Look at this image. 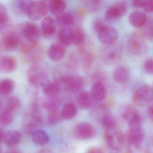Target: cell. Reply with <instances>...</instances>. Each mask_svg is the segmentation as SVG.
I'll use <instances>...</instances> for the list:
<instances>
[{
    "mask_svg": "<svg viewBox=\"0 0 153 153\" xmlns=\"http://www.w3.org/2000/svg\"><path fill=\"white\" fill-rule=\"evenodd\" d=\"M128 10V5L126 2H117L106 10L104 13V19L108 22L117 20L126 15Z\"/></svg>",
    "mask_w": 153,
    "mask_h": 153,
    "instance_id": "8",
    "label": "cell"
},
{
    "mask_svg": "<svg viewBox=\"0 0 153 153\" xmlns=\"http://www.w3.org/2000/svg\"><path fill=\"white\" fill-rule=\"evenodd\" d=\"M0 153H1V148H0Z\"/></svg>",
    "mask_w": 153,
    "mask_h": 153,
    "instance_id": "55",
    "label": "cell"
},
{
    "mask_svg": "<svg viewBox=\"0 0 153 153\" xmlns=\"http://www.w3.org/2000/svg\"><path fill=\"white\" fill-rule=\"evenodd\" d=\"M8 22V15L7 10L4 5L0 4V31L4 29Z\"/></svg>",
    "mask_w": 153,
    "mask_h": 153,
    "instance_id": "40",
    "label": "cell"
},
{
    "mask_svg": "<svg viewBox=\"0 0 153 153\" xmlns=\"http://www.w3.org/2000/svg\"><path fill=\"white\" fill-rule=\"evenodd\" d=\"M94 101L91 93L85 91L79 93L76 97L77 105L83 110L91 108L93 104Z\"/></svg>",
    "mask_w": 153,
    "mask_h": 153,
    "instance_id": "24",
    "label": "cell"
},
{
    "mask_svg": "<svg viewBox=\"0 0 153 153\" xmlns=\"http://www.w3.org/2000/svg\"><path fill=\"white\" fill-rule=\"evenodd\" d=\"M56 22L50 16L44 17L41 23V32L45 37H51L56 31Z\"/></svg>",
    "mask_w": 153,
    "mask_h": 153,
    "instance_id": "18",
    "label": "cell"
},
{
    "mask_svg": "<svg viewBox=\"0 0 153 153\" xmlns=\"http://www.w3.org/2000/svg\"><path fill=\"white\" fill-rule=\"evenodd\" d=\"M66 52L65 47L57 42L49 46L48 49L47 55L51 61L59 62L64 58Z\"/></svg>",
    "mask_w": 153,
    "mask_h": 153,
    "instance_id": "14",
    "label": "cell"
},
{
    "mask_svg": "<svg viewBox=\"0 0 153 153\" xmlns=\"http://www.w3.org/2000/svg\"><path fill=\"white\" fill-rule=\"evenodd\" d=\"M135 105L140 107L150 106L153 103V88L149 85H144L134 91L132 97Z\"/></svg>",
    "mask_w": 153,
    "mask_h": 153,
    "instance_id": "5",
    "label": "cell"
},
{
    "mask_svg": "<svg viewBox=\"0 0 153 153\" xmlns=\"http://www.w3.org/2000/svg\"><path fill=\"white\" fill-rule=\"evenodd\" d=\"M95 130L93 126L88 122L78 123L73 130V135L76 140H86L93 137Z\"/></svg>",
    "mask_w": 153,
    "mask_h": 153,
    "instance_id": "10",
    "label": "cell"
},
{
    "mask_svg": "<svg viewBox=\"0 0 153 153\" xmlns=\"http://www.w3.org/2000/svg\"><path fill=\"white\" fill-rule=\"evenodd\" d=\"M32 142L37 146H43L48 143L49 137L45 130L37 129L31 135Z\"/></svg>",
    "mask_w": 153,
    "mask_h": 153,
    "instance_id": "29",
    "label": "cell"
},
{
    "mask_svg": "<svg viewBox=\"0 0 153 153\" xmlns=\"http://www.w3.org/2000/svg\"><path fill=\"white\" fill-rule=\"evenodd\" d=\"M147 19V15L145 13L141 11L135 10L129 14L128 21L131 26L139 29L144 25Z\"/></svg>",
    "mask_w": 153,
    "mask_h": 153,
    "instance_id": "21",
    "label": "cell"
},
{
    "mask_svg": "<svg viewBox=\"0 0 153 153\" xmlns=\"http://www.w3.org/2000/svg\"><path fill=\"white\" fill-rule=\"evenodd\" d=\"M33 120V119H32ZM38 125V124L35 122L34 120L29 121L24 126V131L27 134L31 135L37 130Z\"/></svg>",
    "mask_w": 153,
    "mask_h": 153,
    "instance_id": "44",
    "label": "cell"
},
{
    "mask_svg": "<svg viewBox=\"0 0 153 153\" xmlns=\"http://www.w3.org/2000/svg\"><path fill=\"white\" fill-rule=\"evenodd\" d=\"M126 136L130 153L138 152L145 137V132L142 125L129 127Z\"/></svg>",
    "mask_w": 153,
    "mask_h": 153,
    "instance_id": "3",
    "label": "cell"
},
{
    "mask_svg": "<svg viewBox=\"0 0 153 153\" xmlns=\"http://www.w3.org/2000/svg\"><path fill=\"white\" fill-rule=\"evenodd\" d=\"M33 2L29 0L15 1L13 4V7L18 12L27 15Z\"/></svg>",
    "mask_w": 153,
    "mask_h": 153,
    "instance_id": "35",
    "label": "cell"
},
{
    "mask_svg": "<svg viewBox=\"0 0 153 153\" xmlns=\"http://www.w3.org/2000/svg\"><path fill=\"white\" fill-rule=\"evenodd\" d=\"M143 67L147 73L153 75V58H148L146 60Z\"/></svg>",
    "mask_w": 153,
    "mask_h": 153,
    "instance_id": "46",
    "label": "cell"
},
{
    "mask_svg": "<svg viewBox=\"0 0 153 153\" xmlns=\"http://www.w3.org/2000/svg\"><path fill=\"white\" fill-rule=\"evenodd\" d=\"M37 153H53L52 150L48 148H45L40 150Z\"/></svg>",
    "mask_w": 153,
    "mask_h": 153,
    "instance_id": "52",
    "label": "cell"
},
{
    "mask_svg": "<svg viewBox=\"0 0 153 153\" xmlns=\"http://www.w3.org/2000/svg\"><path fill=\"white\" fill-rule=\"evenodd\" d=\"M120 114L122 118L128 122L140 113L134 106L130 104H125L121 107Z\"/></svg>",
    "mask_w": 153,
    "mask_h": 153,
    "instance_id": "32",
    "label": "cell"
},
{
    "mask_svg": "<svg viewBox=\"0 0 153 153\" xmlns=\"http://www.w3.org/2000/svg\"><path fill=\"white\" fill-rule=\"evenodd\" d=\"M20 106V102L19 99L15 97H12L8 100L4 108L11 112H13L19 107Z\"/></svg>",
    "mask_w": 153,
    "mask_h": 153,
    "instance_id": "41",
    "label": "cell"
},
{
    "mask_svg": "<svg viewBox=\"0 0 153 153\" xmlns=\"http://www.w3.org/2000/svg\"><path fill=\"white\" fill-rule=\"evenodd\" d=\"M21 42L20 35L16 31H8L6 32L2 39V45L4 49L7 51L15 49Z\"/></svg>",
    "mask_w": 153,
    "mask_h": 153,
    "instance_id": "13",
    "label": "cell"
},
{
    "mask_svg": "<svg viewBox=\"0 0 153 153\" xmlns=\"http://www.w3.org/2000/svg\"><path fill=\"white\" fill-rule=\"evenodd\" d=\"M76 18L75 14L71 12H63L56 16V24L62 28H71L75 23Z\"/></svg>",
    "mask_w": 153,
    "mask_h": 153,
    "instance_id": "23",
    "label": "cell"
},
{
    "mask_svg": "<svg viewBox=\"0 0 153 153\" xmlns=\"http://www.w3.org/2000/svg\"><path fill=\"white\" fill-rule=\"evenodd\" d=\"M95 59L94 53L91 50L85 51L83 58V67L85 72L90 71Z\"/></svg>",
    "mask_w": 153,
    "mask_h": 153,
    "instance_id": "37",
    "label": "cell"
},
{
    "mask_svg": "<svg viewBox=\"0 0 153 153\" xmlns=\"http://www.w3.org/2000/svg\"><path fill=\"white\" fill-rule=\"evenodd\" d=\"M5 133L1 128H0V143L2 141H4V135H5Z\"/></svg>",
    "mask_w": 153,
    "mask_h": 153,
    "instance_id": "53",
    "label": "cell"
},
{
    "mask_svg": "<svg viewBox=\"0 0 153 153\" xmlns=\"http://www.w3.org/2000/svg\"><path fill=\"white\" fill-rule=\"evenodd\" d=\"M43 108L49 114L59 111L61 102L57 97H47L42 102Z\"/></svg>",
    "mask_w": 153,
    "mask_h": 153,
    "instance_id": "26",
    "label": "cell"
},
{
    "mask_svg": "<svg viewBox=\"0 0 153 153\" xmlns=\"http://www.w3.org/2000/svg\"><path fill=\"white\" fill-rule=\"evenodd\" d=\"M102 124L106 131L117 129V120L111 114L106 113L102 116L101 119Z\"/></svg>",
    "mask_w": 153,
    "mask_h": 153,
    "instance_id": "33",
    "label": "cell"
},
{
    "mask_svg": "<svg viewBox=\"0 0 153 153\" xmlns=\"http://www.w3.org/2000/svg\"><path fill=\"white\" fill-rule=\"evenodd\" d=\"M21 139V134L19 131L10 130L5 133L4 142L6 146L12 148L19 144Z\"/></svg>",
    "mask_w": 153,
    "mask_h": 153,
    "instance_id": "25",
    "label": "cell"
},
{
    "mask_svg": "<svg viewBox=\"0 0 153 153\" xmlns=\"http://www.w3.org/2000/svg\"><path fill=\"white\" fill-rule=\"evenodd\" d=\"M20 31L24 39L38 41L41 31L38 26L33 22H27L22 24Z\"/></svg>",
    "mask_w": 153,
    "mask_h": 153,
    "instance_id": "12",
    "label": "cell"
},
{
    "mask_svg": "<svg viewBox=\"0 0 153 153\" xmlns=\"http://www.w3.org/2000/svg\"><path fill=\"white\" fill-rule=\"evenodd\" d=\"M23 61L26 63L31 64V65L39 64L45 58V52L43 49L38 46L27 54H24Z\"/></svg>",
    "mask_w": 153,
    "mask_h": 153,
    "instance_id": "16",
    "label": "cell"
},
{
    "mask_svg": "<svg viewBox=\"0 0 153 153\" xmlns=\"http://www.w3.org/2000/svg\"><path fill=\"white\" fill-rule=\"evenodd\" d=\"M15 83L13 80L9 78L3 79L0 81V94L8 95L13 91Z\"/></svg>",
    "mask_w": 153,
    "mask_h": 153,
    "instance_id": "34",
    "label": "cell"
},
{
    "mask_svg": "<svg viewBox=\"0 0 153 153\" xmlns=\"http://www.w3.org/2000/svg\"><path fill=\"white\" fill-rule=\"evenodd\" d=\"M94 100L100 102L104 100L107 96L108 91L105 84L101 83H93L90 93Z\"/></svg>",
    "mask_w": 153,
    "mask_h": 153,
    "instance_id": "19",
    "label": "cell"
},
{
    "mask_svg": "<svg viewBox=\"0 0 153 153\" xmlns=\"http://www.w3.org/2000/svg\"><path fill=\"white\" fill-rule=\"evenodd\" d=\"M30 111L31 117L33 120L36 122L38 124L43 123L44 119L38 103L36 102L32 103L31 106Z\"/></svg>",
    "mask_w": 153,
    "mask_h": 153,
    "instance_id": "38",
    "label": "cell"
},
{
    "mask_svg": "<svg viewBox=\"0 0 153 153\" xmlns=\"http://www.w3.org/2000/svg\"><path fill=\"white\" fill-rule=\"evenodd\" d=\"M107 25L104 21L100 18L95 19L93 23V29L95 33H97L102 27Z\"/></svg>",
    "mask_w": 153,
    "mask_h": 153,
    "instance_id": "45",
    "label": "cell"
},
{
    "mask_svg": "<svg viewBox=\"0 0 153 153\" xmlns=\"http://www.w3.org/2000/svg\"><path fill=\"white\" fill-rule=\"evenodd\" d=\"M39 46L38 41H32L24 39L21 42L20 50L23 54H27Z\"/></svg>",
    "mask_w": 153,
    "mask_h": 153,
    "instance_id": "39",
    "label": "cell"
},
{
    "mask_svg": "<svg viewBox=\"0 0 153 153\" xmlns=\"http://www.w3.org/2000/svg\"><path fill=\"white\" fill-rule=\"evenodd\" d=\"M122 52V46L117 43L111 46H104L100 50V58L105 64L112 65L120 61Z\"/></svg>",
    "mask_w": 153,
    "mask_h": 153,
    "instance_id": "2",
    "label": "cell"
},
{
    "mask_svg": "<svg viewBox=\"0 0 153 153\" xmlns=\"http://www.w3.org/2000/svg\"><path fill=\"white\" fill-rule=\"evenodd\" d=\"M8 153H21L20 152H19V151H12V152H10Z\"/></svg>",
    "mask_w": 153,
    "mask_h": 153,
    "instance_id": "54",
    "label": "cell"
},
{
    "mask_svg": "<svg viewBox=\"0 0 153 153\" xmlns=\"http://www.w3.org/2000/svg\"><path fill=\"white\" fill-rule=\"evenodd\" d=\"M147 113L149 120L153 124V103L151 104L148 108Z\"/></svg>",
    "mask_w": 153,
    "mask_h": 153,
    "instance_id": "51",
    "label": "cell"
},
{
    "mask_svg": "<svg viewBox=\"0 0 153 153\" xmlns=\"http://www.w3.org/2000/svg\"><path fill=\"white\" fill-rule=\"evenodd\" d=\"M55 81L57 83L61 88L63 87L71 92L80 91L84 85L82 77L76 74L63 75L57 78Z\"/></svg>",
    "mask_w": 153,
    "mask_h": 153,
    "instance_id": "4",
    "label": "cell"
},
{
    "mask_svg": "<svg viewBox=\"0 0 153 153\" xmlns=\"http://www.w3.org/2000/svg\"><path fill=\"white\" fill-rule=\"evenodd\" d=\"M137 31L146 40H153V18L147 19L144 25Z\"/></svg>",
    "mask_w": 153,
    "mask_h": 153,
    "instance_id": "31",
    "label": "cell"
},
{
    "mask_svg": "<svg viewBox=\"0 0 153 153\" xmlns=\"http://www.w3.org/2000/svg\"><path fill=\"white\" fill-rule=\"evenodd\" d=\"M0 106H1V102H0Z\"/></svg>",
    "mask_w": 153,
    "mask_h": 153,
    "instance_id": "56",
    "label": "cell"
},
{
    "mask_svg": "<svg viewBox=\"0 0 153 153\" xmlns=\"http://www.w3.org/2000/svg\"><path fill=\"white\" fill-rule=\"evenodd\" d=\"M42 88L43 93L47 97H57L62 90L60 85L56 81H48Z\"/></svg>",
    "mask_w": 153,
    "mask_h": 153,
    "instance_id": "27",
    "label": "cell"
},
{
    "mask_svg": "<svg viewBox=\"0 0 153 153\" xmlns=\"http://www.w3.org/2000/svg\"><path fill=\"white\" fill-rule=\"evenodd\" d=\"M92 79L94 82L101 83L105 84V82L107 79L106 74L101 70H98L94 72L92 76Z\"/></svg>",
    "mask_w": 153,
    "mask_h": 153,
    "instance_id": "43",
    "label": "cell"
},
{
    "mask_svg": "<svg viewBox=\"0 0 153 153\" xmlns=\"http://www.w3.org/2000/svg\"><path fill=\"white\" fill-rule=\"evenodd\" d=\"M126 42L128 51L133 56H143L148 52V46L146 40L138 32L129 33Z\"/></svg>",
    "mask_w": 153,
    "mask_h": 153,
    "instance_id": "1",
    "label": "cell"
},
{
    "mask_svg": "<svg viewBox=\"0 0 153 153\" xmlns=\"http://www.w3.org/2000/svg\"><path fill=\"white\" fill-rule=\"evenodd\" d=\"M17 60L12 56H3L0 57V72L3 73H10L16 70Z\"/></svg>",
    "mask_w": 153,
    "mask_h": 153,
    "instance_id": "20",
    "label": "cell"
},
{
    "mask_svg": "<svg viewBox=\"0 0 153 153\" xmlns=\"http://www.w3.org/2000/svg\"><path fill=\"white\" fill-rule=\"evenodd\" d=\"M58 43L68 46L74 44V30L71 28H62L57 33Z\"/></svg>",
    "mask_w": 153,
    "mask_h": 153,
    "instance_id": "17",
    "label": "cell"
},
{
    "mask_svg": "<svg viewBox=\"0 0 153 153\" xmlns=\"http://www.w3.org/2000/svg\"></svg>",
    "mask_w": 153,
    "mask_h": 153,
    "instance_id": "57",
    "label": "cell"
},
{
    "mask_svg": "<svg viewBox=\"0 0 153 153\" xmlns=\"http://www.w3.org/2000/svg\"><path fill=\"white\" fill-rule=\"evenodd\" d=\"M48 10V4L46 1H33L27 15L31 20H39L46 15Z\"/></svg>",
    "mask_w": 153,
    "mask_h": 153,
    "instance_id": "11",
    "label": "cell"
},
{
    "mask_svg": "<svg viewBox=\"0 0 153 153\" xmlns=\"http://www.w3.org/2000/svg\"><path fill=\"white\" fill-rule=\"evenodd\" d=\"M86 6L91 10L94 11L98 10L101 4V1H86Z\"/></svg>",
    "mask_w": 153,
    "mask_h": 153,
    "instance_id": "47",
    "label": "cell"
},
{
    "mask_svg": "<svg viewBox=\"0 0 153 153\" xmlns=\"http://www.w3.org/2000/svg\"><path fill=\"white\" fill-rule=\"evenodd\" d=\"M48 5L50 12L56 16L64 12L66 8V2L63 0H51Z\"/></svg>",
    "mask_w": 153,
    "mask_h": 153,
    "instance_id": "30",
    "label": "cell"
},
{
    "mask_svg": "<svg viewBox=\"0 0 153 153\" xmlns=\"http://www.w3.org/2000/svg\"><path fill=\"white\" fill-rule=\"evenodd\" d=\"M99 41L104 46L116 44L119 37L118 31L112 26L106 25L96 33Z\"/></svg>",
    "mask_w": 153,
    "mask_h": 153,
    "instance_id": "9",
    "label": "cell"
},
{
    "mask_svg": "<svg viewBox=\"0 0 153 153\" xmlns=\"http://www.w3.org/2000/svg\"><path fill=\"white\" fill-rule=\"evenodd\" d=\"M104 138L108 146L115 152L121 151L126 141L123 132L117 129L105 131Z\"/></svg>",
    "mask_w": 153,
    "mask_h": 153,
    "instance_id": "7",
    "label": "cell"
},
{
    "mask_svg": "<svg viewBox=\"0 0 153 153\" xmlns=\"http://www.w3.org/2000/svg\"><path fill=\"white\" fill-rule=\"evenodd\" d=\"M129 70L125 66H118L113 70L112 78L115 83L119 84H126L130 80Z\"/></svg>",
    "mask_w": 153,
    "mask_h": 153,
    "instance_id": "15",
    "label": "cell"
},
{
    "mask_svg": "<svg viewBox=\"0 0 153 153\" xmlns=\"http://www.w3.org/2000/svg\"><path fill=\"white\" fill-rule=\"evenodd\" d=\"M13 112L4 109L0 111V126L6 127L10 125L13 120Z\"/></svg>",
    "mask_w": 153,
    "mask_h": 153,
    "instance_id": "36",
    "label": "cell"
},
{
    "mask_svg": "<svg viewBox=\"0 0 153 153\" xmlns=\"http://www.w3.org/2000/svg\"><path fill=\"white\" fill-rule=\"evenodd\" d=\"M144 1L143 0H135L131 3L132 6L135 8H143Z\"/></svg>",
    "mask_w": 153,
    "mask_h": 153,
    "instance_id": "50",
    "label": "cell"
},
{
    "mask_svg": "<svg viewBox=\"0 0 153 153\" xmlns=\"http://www.w3.org/2000/svg\"><path fill=\"white\" fill-rule=\"evenodd\" d=\"M86 153H105L104 151L100 147L93 146L90 147L86 151Z\"/></svg>",
    "mask_w": 153,
    "mask_h": 153,
    "instance_id": "49",
    "label": "cell"
},
{
    "mask_svg": "<svg viewBox=\"0 0 153 153\" xmlns=\"http://www.w3.org/2000/svg\"><path fill=\"white\" fill-rule=\"evenodd\" d=\"M62 119L60 111L59 112L58 111L53 112V113H49L48 116L47 121L48 125H53L59 123Z\"/></svg>",
    "mask_w": 153,
    "mask_h": 153,
    "instance_id": "42",
    "label": "cell"
},
{
    "mask_svg": "<svg viewBox=\"0 0 153 153\" xmlns=\"http://www.w3.org/2000/svg\"><path fill=\"white\" fill-rule=\"evenodd\" d=\"M144 10L149 13H153V0L144 1L143 7Z\"/></svg>",
    "mask_w": 153,
    "mask_h": 153,
    "instance_id": "48",
    "label": "cell"
},
{
    "mask_svg": "<svg viewBox=\"0 0 153 153\" xmlns=\"http://www.w3.org/2000/svg\"><path fill=\"white\" fill-rule=\"evenodd\" d=\"M86 35L83 29L77 27L74 29V44L82 54L86 51Z\"/></svg>",
    "mask_w": 153,
    "mask_h": 153,
    "instance_id": "22",
    "label": "cell"
},
{
    "mask_svg": "<svg viewBox=\"0 0 153 153\" xmlns=\"http://www.w3.org/2000/svg\"><path fill=\"white\" fill-rule=\"evenodd\" d=\"M77 112V109L76 105L69 102L64 105L60 111V114L62 119L68 120L75 117Z\"/></svg>",
    "mask_w": 153,
    "mask_h": 153,
    "instance_id": "28",
    "label": "cell"
},
{
    "mask_svg": "<svg viewBox=\"0 0 153 153\" xmlns=\"http://www.w3.org/2000/svg\"><path fill=\"white\" fill-rule=\"evenodd\" d=\"M27 80L30 84L35 88L42 87L48 81L45 71L39 64L31 66L28 71Z\"/></svg>",
    "mask_w": 153,
    "mask_h": 153,
    "instance_id": "6",
    "label": "cell"
}]
</instances>
